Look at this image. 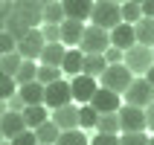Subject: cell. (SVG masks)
I'll use <instances>...</instances> for the list:
<instances>
[{
  "instance_id": "6da1fadb",
  "label": "cell",
  "mask_w": 154,
  "mask_h": 145,
  "mask_svg": "<svg viewBox=\"0 0 154 145\" xmlns=\"http://www.w3.org/2000/svg\"><path fill=\"white\" fill-rule=\"evenodd\" d=\"M90 26H99L105 32H113L116 26H122V3H113V0H99V3H93Z\"/></svg>"
},
{
  "instance_id": "74e56055",
  "label": "cell",
  "mask_w": 154,
  "mask_h": 145,
  "mask_svg": "<svg viewBox=\"0 0 154 145\" xmlns=\"http://www.w3.org/2000/svg\"><path fill=\"white\" fill-rule=\"evenodd\" d=\"M12 15H15V3H9V0H3V3H0V20L6 23V20H9Z\"/></svg>"
},
{
  "instance_id": "2e32d148",
  "label": "cell",
  "mask_w": 154,
  "mask_h": 145,
  "mask_svg": "<svg viewBox=\"0 0 154 145\" xmlns=\"http://www.w3.org/2000/svg\"><path fill=\"white\" fill-rule=\"evenodd\" d=\"M64 15H67V20L85 23L93 17V3L90 0H64Z\"/></svg>"
},
{
  "instance_id": "ab89813d",
  "label": "cell",
  "mask_w": 154,
  "mask_h": 145,
  "mask_svg": "<svg viewBox=\"0 0 154 145\" xmlns=\"http://www.w3.org/2000/svg\"><path fill=\"white\" fill-rule=\"evenodd\" d=\"M146 116H148V128L154 131V104H151V107H148V110H146Z\"/></svg>"
},
{
  "instance_id": "f35d334b",
  "label": "cell",
  "mask_w": 154,
  "mask_h": 145,
  "mask_svg": "<svg viewBox=\"0 0 154 145\" xmlns=\"http://www.w3.org/2000/svg\"><path fill=\"white\" fill-rule=\"evenodd\" d=\"M143 17L154 20V0H146V3H143Z\"/></svg>"
},
{
  "instance_id": "3957f363",
  "label": "cell",
  "mask_w": 154,
  "mask_h": 145,
  "mask_svg": "<svg viewBox=\"0 0 154 145\" xmlns=\"http://www.w3.org/2000/svg\"><path fill=\"white\" fill-rule=\"evenodd\" d=\"M79 50L85 52V55H105V52L111 50V32H105L99 26H87L85 41H82Z\"/></svg>"
},
{
  "instance_id": "b9f144b4",
  "label": "cell",
  "mask_w": 154,
  "mask_h": 145,
  "mask_svg": "<svg viewBox=\"0 0 154 145\" xmlns=\"http://www.w3.org/2000/svg\"><path fill=\"white\" fill-rule=\"evenodd\" d=\"M148 145H154V137H151V142H148Z\"/></svg>"
},
{
  "instance_id": "9c48e42d",
  "label": "cell",
  "mask_w": 154,
  "mask_h": 145,
  "mask_svg": "<svg viewBox=\"0 0 154 145\" xmlns=\"http://www.w3.org/2000/svg\"><path fill=\"white\" fill-rule=\"evenodd\" d=\"M44 104L50 107V110H58V107H67V104H73V87H70V81H55V84L47 87V99H44Z\"/></svg>"
},
{
  "instance_id": "f1b7e54d",
  "label": "cell",
  "mask_w": 154,
  "mask_h": 145,
  "mask_svg": "<svg viewBox=\"0 0 154 145\" xmlns=\"http://www.w3.org/2000/svg\"><path fill=\"white\" fill-rule=\"evenodd\" d=\"M79 125L82 128H96L99 125V110H96L93 104H82L79 107Z\"/></svg>"
},
{
  "instance_id": "ba28073f",
  "label": "cell",
  "mask_w": 154,
  "mask_h": 145,
  "mask_svg": "<svg viewBox=\"0 0 154 145\" xmlns=\"http://www.w3.org/2000/svg\"><path fill=\"white\" fill-rule=\"evenodd\" d=\"M44 50H47V38H44L41 29H32L23 41L17 44V52H20V58H23V61H41Z\"/></svg>"
},
{
  "instance_id": "8fae6325",
  "label": "cell",
  "mask_w": 154,
  "mask_h": 145,
  "mask_svg": "<svg viewBox=\"0 0 154 145\" xmlns=\"http://www.w3.org/2000/svg\"><path fill=\"white\" fill-rule=\"evenodd\" d=\"M26 119L23 113H12V110H3L0 113V134H3V139L6 142H12V139H17L20 134H26Z\"/></svg>"
},
{
  "instance_id": "83f0119b",
  "label": "cell",
  "mask_w": 154,
  "mask_h": 145,
  "mask_svg": "<svg viewBox=\"0 0 154 145\" xmlns=\"http://www.w3.org/2000/svg\"><path fill=\"white\" fill-rule=\"evenodd\" d=\"M38 70H41V64H35V61H23V67H20V73L15 76V81L20 87H23V84H32V81H38Z\"/></svg>"
},
{
  "instance_id": "d6986e66",
  "label": "cell",
  "mask_w": 154,
  "mask_h": 145,
  "mask_svg": "<svg viewBox=\"0 0 154 145\" xmlns=\"http://www.w3.org/2000/svg\"><path fill=\"white\" fill-rule=\"evenodd\" d=\"M20 99L26 102V107H38V104H44V99H47V87L38 84V81H32V84H23L20 87Z\"/></svg>"
},
{
  "instance_id": "52a82bcc",
  "label": "cell",
  "mask_w": 154,
  "mask_h": 145,
  "mask_svg": "<svg viewBox=\"0 0 154 145\" xmlns=\"http://www.w3.org/2000/svg\"><path fill=\"white\" fill-rule=\"evenodd\" d=\"M15 17H20L29 29L44 23V3L41 0H15Z\"/></svg>"
},
{
  "instance_id": "5b68a950",
  "label": "cell",
  "mask_w": 154,
  "mask_h": 145,
  "mask_svg": "<svg viewBox=\"0 0 154 145\" xmlns=\"http://www.w3.org/2000/svg\"><path fill=\"white\" fill-rule=\"evenodd\" d=\"M125 67L134 73V76H143L146 78V73L154 67V50H148V47H134V50L125 52Z\"/></svg>"
},
{
  "instance_id": "5bb4252c",
  "label": "cell",
  "mask_w": 154,
  "mask_h": 145,
  "mask_svg": "<svg viewBox=\"0 0 154 145\" xmlns=\"http://www.w3.org/2000/svg\"><path fill=\"white\" fill-rule=\"evenodd\" d=\"M52 122L64 131H79V104H67V107H58V110H52Z\"/></svg>"
},
{
  "instance_id": "30bf717a",
  "label": "cell",
  "mask_w": 154,
  "mask_h": 145,
  "mask_svg": "<svg viewBox=\"0 0 154 145\" xmlns=\"http://www.w3.org/2000/svg\"><path fill=\"white\" fill-rule=\"evenodd\" d=\"M70 87H73V102H79V107H82V104L93 102V96L99 93L102 84H99L96 78H90V76H76L70 81Z\"/></svg>"
},
{
  "instance_id": "ac0fdd59",
  "label": "cell",
  "mask_w": 154,
  "mask_h": 145,
  "mask_svg": "<svg viewBox=\"0 0 154 145\" xmlns=\"http://www.w3.org/2000/svg\"><path fill=\"white\" fill-rule=\"evenodd\" d=\"M23 119H26V128H29V131H38L41 125H47V122L52 119V110L47 107V104H38V107H26V110H23Z\"/></svg>"
},
{
  "instance_id": "cb8c5ba5",
  "label": "cell",
  "mask_w": 154,
  "mask_h": 145,
  "mask_svg": "<svg viewBox=\"0 0 154 145\" xmlns=\"http://www.w3.org/2000/svg\"><path fill=\"white\" fill-rule=\"evenodd\" d=\"M137 44L140 47H148V50H154V20H148V17H143L137 26Z\"/></svg>"
},
{
  "instance_id": "484cf974",
  "label": "cell",
  "mask_w": 154,
  "mask_h": 145,
  "mask_svg": "<svg viewBox=\"0 0 154 145\" xmlns=\"http://www.w3.org/2000/svg\"><path fill=\"white\" fill-rule=\"evenodd\" d=\"M20 67H23L20 52H9V55L0 58V73H3V76H12V78H15L17 73H20Z\"/></svg>"
},
{
  "instance_id": "ffe728a7",
  "label": "cell",
  "mask_w": 154,
  "mask_h": 145,
  "mask_svg": "<svg viewBox=\"0 0 154 145\" xmlns=\"http://www.w3.org/2000/svg\"><path fill=\"white\" fill-rule=\"evenodd\" d=\"M64 73H67V76H82V73H85V52L82 50H67V58H64Z\"/></svg>"
},
{
  "instance_id": "7402d4cb",
  "label": "cell",
  "mask_w": 154,
  "mask_h": 145,
  "mask_svg": "<svg viewBox=\"0 0 154 145\" xmlns=\"http://www.w3.org/2000/svg\"><path fill=\"white\" fill-rule=\"evenodd\" d=\"M35 137H38V142H41V145H58V139H61V128L50 119L47 125H41V128L35 131Z\"/></svg>"
},
{
  "instance_id": "4316f807",
  "label": "cell",
  "mask_w": 154,
  "mask_h": 145,
  "mask_svg": "<svg viewBox=\"0 0 154 145\" xmlns=\"http://www.w3.org/2000/svg\"><path fill=\"white\" fill-rule=\"evenodd\" d=\"M143 20V3H134V0H125L122 3V23L137 26Z\"/></svg>"
},
{
  "instance_id": "e575fe53",
  "label": "cell",
  "mask_w": 154,
  "mask_h": 145,
  "mask_svg": "<svg viewBox=\"0 0 154 145\" xmlns=\"http://www.w3.org/2000/svg\"><path fill=\"white\" fill-rule=\"evenodd\" d=\"M105 61H108L111 67H113V64H125V52L116 50V47H111V50L105 52Z\"/></svg>"
},
{
  "instance_id": "e0dca14e",
  "label": "cell",
  "mask_w": 154,
  "mask_h": 145,
  "mask_svg": "<svg viewBox=\"0 0 154 145\" xmlns=\"http://www.w3.org/2000/svg\"><path fill=\"white\" fill-rule=\"evenodd\" d=\"M64 58H67V47H64V44H47V50H44V55H41L38 64L61 70L64 67Z\"/></svg>"
},
{
  "instance_id": "277c9868",
  "label": "cell",
  "mask_w": 154,
  "mask_h": 145,
  "mask_svg": "<svg viewBox=\"0 0 154 145\" xmlns=\"http://www.w3.org/2000/svg\"><path fill=\"white\" fill-rule=\"evenodd\" d=\"M125 104L143 107V110H148L154 104V87L148 84V78H134V84H131L128 93H125Z\"/></svg>"
},
{
  "instance_id": "8992f818",
  "label": "cell",
  "mask_w": 154,
  "mask_h": 145,
  "mask_svg": "<svg viewBox=\"0 0 154 145\" xmlns=\"http://www.w3.org/2000/svg\"><path fill=\"white\" fill-rule=\"evenodd\" d=\"M119 122H122V134H146V128H148L146 110L143 107H131V104H122Z\"/></svg>"
},
{
  "instance_id": "60d3db41",
  "label": "cell",
  "mask_w": 154,
  "mask_h": 145,
  "mask_svg": "<svg viewBox=\"0 0 154 145\" xmlns=\"http://www.w3.org/2000/svg\"><path fill=\"white\" fill-rule=\"evenodd\" d=\"M146 78H148V84L154 87V67H151V70H148V73H146Z\"/></svg>"
},
{
  "instance_id": "9a60e30c",
  "label": "cell",
  "mask_w": 154,
  "mask_h": 145,
  "mask_svg": "<svg viewBox=\"0 0 154 145\" xmlns=\"http://www.w3.org/2000/svg\"><path fill=\"white\" fill-rule=\"evenodd\" d=\"M99 110V116H105V113H119L122 104H119V96L111 93V90H105V87H99V93L93 96V102H90Z\"/></svg>"
},
{
  "instance_id": "44dd1931",
  "label": "cell",
  "mask_w": 154,
  "mask_h": 145,
  "mask_svg": "<svg viewBox=\"0 0 154 145\" xmlns=\"http://www.w3.org/2000/svg\"><path fill=\"white\" fill-rule=\"evenodd\" d=\"M108 67H111V64L105 61V55H85V73H82V76H90V78H102Z\"/></svg>"
},
{
  "instance_id": "603a6c76",
  "label": "cell",
  "mask_w": 154,
  "mask_h": 145,
  "mask_svg": "<svg viewBox=\"0 0 154 145\" xmlns=\"http://www.w3.org/2000/svg\"><path fill=\"white\" fill-rule=\"evenodd\" d=\"M99 134H111V137H119L122 134V122H119V113H105L99 116V125H96Z\"/></svg>"
},
{
  "instance_id": "7c38bea8",
  "label": "cell",
  "mask_w": 154,
  "mask_h": 145,
  "mask_svg": "<svg viewBox=\"0 0 154 145\" xmlns=\"http://www.w3.org/2000/svg\"><path fill=\"white\" fill-rule=\"evenodd\" d=\"M85 32H87L85 23H79V20H64V23H61V44H64L67 50H79L82 41H85Z\"/></svg>"
},
{
  "instance_id": "7a4b0ae2",
  "label": "cell",
  "mask_w": 154,
  "mask_h": 145,
  "mask_svg": "<svg viewBox=\"0 0 154 145\" xmlns=\"http://www.w3.org/2000/svg\"><path fill=\"white\" fill-rule=\"evenodd\" d=\"M131 84H134V73L125 64H113V67L105 70V76H102V87L116 93V96H125Z\"/></svg>"
},
{
  "instance_id": "d590c367",
  "label": "cell",
  "mask_w": 154,
  "mask_h": 145,
  "mask_svg": "<svg viewBox=\"0 0 154 145\" xmlns=\"http://www.w3.org/2000/svg\"><path fill=\"white\" fill-rule=\"evenodd\" d=\"M9 145H41V142H38V137H35V131H26V134H20L17 139H12Z\"/></svg>"
},
{
  "instance_id": "1f68e13d",
  "label": "cell",
  "mask_w": 154,
  "mask_h": 145,
  "mask_svg": "<svg viewBox=\"0 0 154 145\" xmlns=\"http://www.w3.org/2000/svg\"><path fill=\"white\" fill-rule=\"evenodd\" d=\"M119 142L122 145H148V142H151V137H146V134H122Z\"/></svg>"
},
{
  "instance_id": "f546056e",
  "label": "cell",
  "mask_w": 154,
  "mask_h": 145,
  "mask_svg": "<svg viewBox=\"0 0 154 145\" xmlns=\"http://www.w3.org/2000/svg\"><path fill=\"white\" fill-rule=\"evenodd\" d=\"M61 73H64V70H55V67H44V64H41V70H38V84H44V87L55 84V81H61Z\"/></svg>"
},
{
  "instance_id": "836d02e7",
  "label": "cell",
  "mask_w": 154,
  "mask_h": 145,
  "mask_svg": "<svg viewBox=\"0 0 154 145\" xmlns=\"http://www.w3.org/2000/svg\"><path fill=\"white\" fill-rule=\"evenodd\" d=\"M0 50H3V55H9V52H17V41H15L9 32H3V35H0Z\"/></svg>"
},
{
  "instance_id": "d6a6232c",
  "label": "cell",
  "mask_w": 154,
  "mask_h": 145,
  "mask_svg": "<svg viewBox=\"0 0 154 145\" xmlns=\"http://www.w3.org/2000/svg\"><path fill=\"white\" fill-rule=\"evenodd\" d=\"M41 32H44V38H47V44H61V26L47 23V26H41Z\"/></svg>"
},
{
  "instance_id": "4fadbf2b",
  "label": "cell",
  "mask_w": 154,
  "mask_h": 145,
  "mask_svg": "<svg viewBox=\"0 0 154 145\" xmlns=\"http://www.w3.org/2000/svg\"><path fill=\"white\" fill-rule=\"evenodd\" d=\"M111 47H116V50H122V52L134 50V47H137V29H134L131 23L116 26V29L111 32Z\"/></svg>"
},
{
  "instance_id": "8d00e7d4",
  "label": "cell",
  "mask_w": 154,
  "mask_h": 145,
  "mask_svg": "<svg viewBox=\"0 0 154 145\" xmlns=\"http://www.w3.org/2000/svg\"><path fill=\"white\" fill-rule=\"evenodd\" d=\"M90 145H122V142H119V137H111V134H96L90 139Z\"/></svg>"
},
{
  "instance_id": "4dcf8cb0",
  "label": "cell",
  "mask_w": 154,
  "mask_h": 145,
  "mask_svg": "<svg viewBox=\"0 0 154 145\" xmlns=\"http://www.w3.org/2000/svg\"><path fill=\"white\" fill-rule=\"evenodd\" d=\"M58 145H90L87 142V137L82 134V131H64L58 139Z\"/></svg>"
},
{
  "instance_id": "d4e9b609",
  "label": "cell",
  "mask_w": 154,
  "mask_h": 145,
  "mask_svg": "<svg viewBox=\"0 0 154 145\" xmlns=\"http://www.w3.org/2000/svg\"><path fill=\"white\" fill-rule=\"evenodd\" d=\"M67 20L64 15V3H44V26L52 23V26H61Z\"/></svg>"
}]
</instances>
